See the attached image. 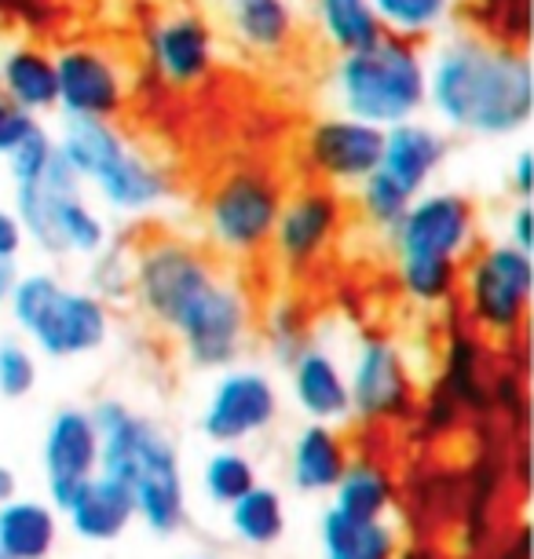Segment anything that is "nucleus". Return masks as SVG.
I'll list each match as a JSON object with an SVG mask.
<instances>
[{
    "label": "nucleus",
    "mask_w": 534,
    "mask_h": 559,
    "mask_svg": "<svg viewBox=\"0 0 534 559\" xmlns=\"http://www.w3.org/2000/svg\"><path fill=\"white\" fill-rule=\"evenodd\" d=\"M12 213L23 224L26 246H37L45 257H81L92 260L110 246V224L88 202L85 183L62 162V154L48 162L37 183L12 187Z\"/></svg>",
    "instance_id": "obj_7"
},
{
    "label": "nucleus",
    "mask_w": 534,
    "mask_h": 559,
    "mask_svg": "<svg viewBox=\"0 0 534 559\" xmlns=\"http://www.w3.org/2000/svg\"><path fill=\"white\" fill-rule=\"evenodd\" d=\"M56 157V135H51L45 124L15 146L12 154L4 157L8 162V176H12V187H26V183H37L45 176L48 162Z\"/></svg>",
    "instance_id": "obj_36"
},
{
    "label": "nucleus",
    "mask_w": 534,
    "mask_h": 559,
    "mask_svg": "<svg viewBox=\"0 0 534 559\" xmlns=\"http://www.w3.org/2000/svg\"><path fill=\"white\" fill-rule=\"evenodd\" d=\"M227 526H232V534L249 548L278 545L289 526L286 498H282L275 487H268V483H257V487L242 493L235 504H227Z\"/></svg>",
    "instance_id": "obj_27"
},
{
    "label": "nucleus",
    "mask_w": 534,
    "mask_h": 559,
    "mask_svg": "<svg viewBox=\"0 0 534 559\" xmlns=\"http://www.w3.org/2000/svg\"><path fill=\"white\" fill-rule=\"evenodd\" d=\"M40 377L37 355L23 336H0V399L19 403V399L34 395Z\"/></svg>",
    "instance_id": "obj_33"
},
{
    "label": "nucleus",
    "mask_w": 534,
    "mask_h": 559,
    "mask_svg": "<svg viewBox=\"0 0 534 559\" xmlns=\"http://www.w3.org/2000/svg\"><path fill=\"white\" fill-rule=\"evenodd\" d=\"M88 293H96L103 304L132 300V249L110 246L96 252L88 263Z\"/></svg>",
    "instance_id": "obj_35"
},
{
    "label": "nucleus",
    "mask_w": 534,
    "mask_h": 559,
    "mask_svg": "<svg viewBox=\"0 0 534 559\" xmlns=\"http://www.w3.org/2000/svg\"><path fill=\"white\" fill-rule=\"evenodd\" d=\"M0 96H8L29 114L56 110L59 84L56 59L37 45H12L0 56Z\"/></svg>",
    "instance_id": "obj_23"
},
{
    "label": "nucleus",
    "mask_w": 534,
    "mask_h": 559,
    "mask_svg": "<svg viewBox=\"0 0 534 559\" xmlns=\"http://www.w3.org/2000/svg\"><path fill=\"white\" fill-rule=\"evenodd\" d=\"M311 15H316L322 40H327L337 56L373 45V40L384 34L370 0H311Z\"/></svg>",
    "instance_id": "obj_28"
},
{
    "label": "nucleus",
    "mask_w": 534,
    "mask_h": 559,
    "mask_svg": "<svg viewBox=\"0 0 534 559\" xmlns=\"http://www.w3.org/2000/svg\"><path fill=\"white\" fill-rule=\"evenodd\" d=\"M235 40L257 56H278L297 40L293 0H219Z\"/></svg>",
    "instance_id": "obj_22"
},
{
    "label": "nucleus",
    "mask_w": 534,
    "mask_h": 559,
    "mask_svg": "<svg viewBox=\"0 0 534 559\" xmlns=\"http://www.w3.org/2000/svg\"><path fill=\"white\" fill-rule=\"evenodd\" d=\"M26 249V235H23V224L12 209L0 205V260H19Z\"/></svg>",
    "instance_id": "obj_38"
},
{
    "label": "nucleus",
    "mask_w": 534,
    "mask_h": 559,
    "mask_svg": "<svg viewBox=\"0 0 534 559\" xmlns=\"http://www.w3.org/2000/svg\"><path fill=\"white\" fill-rule=\"evenodd\" d=\"M468 325L495 344H512L527 325L534 297L531 252L509 246L506 238L476 246L462 263L458 282Z\"/></svg>",
    "instance_id": "obj_9"
},
{
    "label": "nucleus",
    "mask_w": 534,
    "mask_h": 559,
    "mask_svg": "<svg viewBox=\"0 0 534 559\" xmlns=\"http://www.w3.org/2000/svg\"><path fill=\"white\" fill-rule=\"evenodd\" d=\"M56 84L59 99L56 110L62 118L85 121H118L129 103V73L107 48L99 45H67L56 56Z\"/></svg>",
    "instance_id": "obj_15"
},
{
    "label": "nucleus",
    "mask_w": 534,
    "mask_h": 559,
    "mask_svg": "<svg viewBox=\"0 0 534 559\" xmlns=\"http://www.w3.org/2000/svg\"><path fill=\"white\" fill-rule=\"evenodd\" d=\"M282 414V392L275 377L260 366H227L219 369L213 392L205 395L198 428L213 447H242L264 436Z\"/></svg>",
    "instance_id": "obj_12"
},
{
    "label": "nucleus",
    "mask_w": 534,
    "mask_h": 559,
    "mask_svg": "<svg viewBox=\"0 0 534 559\" xmlns=\"http://www.w3.org/2000/svg\"><path fill=\"white\" fill-rule=\"evenodd\" d=\"M341 114L392 129L425 114V51L414 40L381 34L373 45L344 51L330 70Z\"/></svg>",
    "instance_id": "obj_5"
},
{
    "label": "nucleus",
    "mask_w": 534,
    "mask_h": 559,
    "mask_svg": "<svg viewBox=\"0 0 534 559\" xmlns=\"http://www.w3.org/2000/svg\"><path fill=\"white\" fill-rule=\"evenodd\" d=\"M330 493L333 509L348 515V520H384L395 501L392 476L373 457H352Z\"/></svg>",
    "instance_id": "obj_26"
},
{
    "label": "nucleus",
    "mask_w": 534,
    "mask_h": 559,
    "mask_svg": "<svg viewBox=\"0 0 534 559\" xmlns=\"http://www.w3.org/2000/svg\"><path fill=\"white\" fill-rule=\"evenodd\" d=\"M48 504L62 512L70 498L99 472V431L85 406H59L40 442Z\"/></svg>",
    "instance_id": "obj_17"
},
{
    "label": "nucleus",
    "mask_w": 534,
    "mask_h": 559,
    "mask_svg": "<svg viewBox=\"0 0 534 559\" xmlns=\"http://www.w3.org/2000/svg\"><path fill=\"white\" fill-rule=\"evenodd\" d=\"M264 336H268V352L275 355L278 366H289L304 347H308V319H304L300 304L293 300H278L275 308L268 311L264 322Z\"/></svg>",
    "instance_id": "obj_34"
},
{
    "label": "nucleus",
    "mask_w": 534,
    "mask_h": 559,
    "mask_svg": "<svg viewBox=\"0 0 534 559\" xmlns=\"http://www.w3.org/2000/svg\"><path fill=\"white\" fill-rule=\"evenodd\" d=\"M132 300L191 369L219 373L246 355L257 311L246 286L198 241L151 235L132 249Z\"/></svg>",
    "instance_id": "obj_1"
},
{
    "label": "nucleus",
    "mask_w": 534,
    "mask_h": 559,
    "mask_svg": "<svg viewBox=\"0 0 534 559\" xmlns=\"http://www.w3.org/2000/svg\"><path fill=\"white\" fill-rule=\"evenodd\" d=\"M389 241L395 263H465L479 246V209L462 191H422Z\"/></svg>",
    "instance_id": "obj_11"
},
{
    "label": "nucleus",
    "mask_w": 534,
    "mask_h": 559,
    "mask_svg": "<svg viewBox=\"0 0 534 559\" xmlns=\"http://www.w3.org/2000/svg\"><path fill=\"white\" fill-rule=\"evenodd\" d=\"M67 515V526L81 542H92V545H110L118 542L132 531L135 523V501H132V490L124 483L103 476L96 472L85 487L70 498V504L62 509Z\"/></svg>",
    "instance_id": "obj_20"
},
{
    "label": "nucleus",
    "mask_w": 534,
    "mask_h": 559,
    "mask_svg": "<svg viewBox=\"0 0 534 559\" xmlns=\"http://www.w3.org/2000/svg\"><path fill=\"white\" fill-rule=\"evenodd\" d=\"M4 308L23 341L56 362L103 352L114 333L110 304L81 286H67L56 271H23Z\"/></svg>",
    "instance_id": "obj_6"
},
{
    "label": "nucleus",
    "mask_w": 534,
    "mask_h": 559,
    "mask_svg": "<svg viewBox=\"0 0 534 559\" xmlns=\"http://www.w3.org/2000/svg\"><path fill=\"white\" fill-rule=\"evenodd\" d=\"M56 151L78 173L85 191H96L99 202L118 216H151L176 194L169 168L140 151L114 121L62 118Z\"/></svg>",
    "instance_id": "obj_4"
},
{
    "label": "nucleus",
    "mask_w": 534,
    "mask_h": 559,
    "mask_svg": "<svg viewBox=\"0 0 534 559\" xmlns=\"http://www.w3.org/2000/svg\"><path fill=\"white\" fill-rule=\"evenodd\" d=\"M260 483L257 461L249 457L242 447H216L209 457L202 461V472H198V487H202V498L216 509H227L235 504L242 493H249Z\"/></svg>",
    "instance_id": "obj_30"
},
{
    "label": "nucleus",
    "mask_w": 534,
    "mask_h": 559,
    "mask_svg": "<svg viewBox=\"0 0 534 559\" xmlns=\"http://www.w3.org/2000/svg\"><path fill=\"white\" fill-rule=\"evenodd\" d=\"M88 414L99 431V472L132 490L135 523L158 537L180 534L187 523V476L169 431L121 399H99Z\"/></svg>",
    "instance_id": "obj_3"
},
{
    "label": "nucleus",
    "mask_w": 534,
    "mask_h": 559,
    "mask_svg": "<svg viewBox=\"0 0 534 559\" xmlns=\"http://www.w3.org/2000/svg\"><path fill=\"white\" fill-rule=\"evenodd\" d=\"M40 129L37 114L23 110L19 103H12L8 96H0V157H8L19 143L29 140Z\"/></svg>",
    "instance_id": "obj_37"
},
{
    "label": "nucleus",
    "mask_w": 534,
    "mask_h": 559,
    "mask_svg": "<svg viewBox=\"0 0 534 559\" xmlns=\"http://www.w3.org/2000/svg\"><path fill=\"white\" fill-rule=\"evenodd\" d=\"M59 542V512L40 498L0 504V552L8 559H48Z\"/></svg>",
    "instance_id": "obj_24"
},
{
    "label": "nucleus",
    "mask_w": 534,
    "mask_h": 559,
    "mask_svg": "<svg viewBox=\"0 0 534 559\" xmlns=\"http://www.w3.org/2000/svg\"><path fill=\"white\" fill-rule=\"evenodd\" d=\"M344 224H348L344 191L308 179L282 198L268 252L275 257V267L286 278H308L341 241Z\"/></svg>",
    "instance_id": "obj_10"
},
{
    "label": "nucleus",
    "mask_w": 534,
    "mask_h": 559,
    "mask_svg": "<svg viewBox=\"0 0 534 559\" xmlns=\"http://www.w3.org/2000/svg\"><path fill=\"white\" fill-rule=\"evenodd\" d=\"M146 59L169 88H198L216 67V34L202 12L173 8L146 26Z\"/></svg>",
    "instance_id": "obj_16"
},
{
    "label": "nucleus",
    "mask_w": 534,
    "mask_h": 559,
    "mask_svg": "<svg viewBox=\"0 0 534 559\" xmlns=\"http://www.w3.org/2000/svg\"><path fill=\"white\" fill-rule=\"evenodd\" d=\"M344 373H348L352 417L366 420V425L400 420L417 403V381L406 366L403 347L384 333L359 336Z\"/></svg>",
    "instance_id": "obj_13"
},
{
    "label": "nucleus",
    "mask_w": 534,
    "mask_h": 559,
    "mask_svg": "<svg viewBox=\"0 0 534 559\" xmlns=\"http://www.w3.org/2000/svg\"><path fill=\"white\" fill-rule=\"evenodd\" d=\"M506 241L523 252L534 249V230H531V202H517V209L506 219Z\"/></svg>",
    "instance_id": "obj_39"
},
{
    "label": "nucleus",
    "mask_w": 534,
    "mask_h": 559,
    "mask_svg": "<svg viewBox=\"0 0 534 559\" xmlns=\"http://www.w3.org/2000/svg\"><path fill=\"white\" fill-rule=\"evenodd\" d=\"M19 278H23L19 260H0V304H8V297H12L19 286Z\"/></svg>",
    "instance_id": "obj_41"
},
{
    "label": "nucleus",
    "mask_w": 534,
    "mask_h": 559,
    "mask_svg": "<svg viewBox=\"0 0 534 559\" xmlns=\"http://www.w3.org/2000/svg\"><path fill=\"white\" fill-rule=\"evenodd\" d=\"M411 202H414V194L395 183L389 173H381V168L370 173L359 187H355V205H359L363 224L381 230V235H392V227L403 219Z\"/></svg>",
    "instance_id": "obj_31"
},
{
    "label": "nucleus",
    "mask_w": 534,
    "mask_h": 559,
    "mask_svg": "<svg viewBox=\"0 0 534 559\" xmlns=\"http://www.w3.org/2000/svg\"><path fill=\"white\" fill-rule=\"evenodd\" d=\"M403 297L417 308H443L458 297L462 263H395Z\"/></svg>",
    "instance_id": "obj_32"
},
{
    "label": "nucleus",
    "mask_w": 534,
    "mask_h": 559,
    "mask_svg": "<svg viewBox=\"0 0 534 559\" xmlns=\"http://www.w3.org/2000/svg\"><path fill=\"white\" fill-rule=\"evenodd\" d=\"M352 461L348 439L341 436L337 425H304L289 442V457H286V472L293 490L308 493V498H319V493H330L337 487V479L344 476Z\"/></svg>",
    "instance_id": "obj_21"
},
{
    "label": "nucleus",
    "mask_w": 534,
    "mask_h": 559,
    "mask_svg": "<svg viewBox=\"0 0 534 559\" xmlns=\"http://www.w3.org/2000/svg\"><path fill=\"white\" fill-rule=\"evenodd\" d=\"M512 194H517L520 202H531V194H534L531 151H520L517 157H512Z\"/></svg>",
    "instance_id": "obj_40"
},
{
    "label": "nucleus",
    "mask_w": 534,
    "mask_h": 559,
    "mask_svg": "<svg viewBox=\"0 0 534 559\" xmlns=\"http://www.w3.org/2000/svg\"><path fill=\"white\" fill-rule=\"evenodd\" d=\"M15 493H19V476L8 468L4 461H0V504H4L8 498H15Z\"/></svg>",
    "instance_id": "obj_42"
},
{
    "label": "nucleus",
    "mask_w": 534,
    "mask_h": 559,
    "mask_svg": "<svg viewBox=\"0 0 534 559\" xmlns=\"http://www.w3.org/2000/svg\"><path fill=\"white\" fill-rule=\"evenodd\" d=\"M384 129L355 121L348 114H327L300 135V162L316 183L333 191H355L381 165Z\"/></svg>",
    "instance_id": "obj_14"
},
{
    "label": "nucleus",
    "mask_w": 534,
    "mask_h": 559,
    "mask_svg": "<svg viewBox=\"0 0 534 559\" xmlns=\"http://www.w3.org/2000/svg\"><path fill=\"white\" fill-rule=\"evenodd\" d=\"M289 373V395L293 406L300 409L311 425H341L352 417L348 399V373L341 358L319 344H308L304 352L286 366Z\"/></svg>",
    "instance_id": "obj_18"
},
{
    "label": "nucleus",
    "mask_w": 534,
    "mask_h": 559,
    "mask_svg": "<svg viewBox=\"0 0 534 559\" xmlns=\"http://www.w3.org/2000/svg\"><path fill=\"white\" fill-rule=\"evenodd\" d=\"M400 534L384 520H348L337 509L319 520V559H395Z\"/></svg>",
    "instance_id": "obj_25"
},
{
    "label": "nucleus",
    "mask_w": 534,
    "mask_h": 559,
    "mask_svg": "<svg viewBox=\"0 0 534 559\" xmlns=\"http://www.w3.org/2000/svg\"><path fill=\"white\" fill-rule=\"evenodd\" d=\"M183 559H219V556H213V552H187Z\"/></svg>",
    "instance_id": "obj_43"
},
{
    "label": "nucleus",
    "mask_w": 534,
    "mask_h": 559,
    "mask_svg": "<svg viewBox=\"0 0 534 559\" xmlns=\"http://www.w3.org/2000/svg\"><path fill=\"white\" fill-rule=\"evenodd\" d=\"M0 559H8V556H4V552H0Z\"/></svg>",
    "instance_id": "obj_44"
},
{
    "label": "nucleus",
    "mask_w": 534,
    "mask_h": 559,
    "mask_svg": "<svg viewBox=\"0 0 534 559\" xmlns=\"http://www.w3.org/2000/svg\"><path fill=\"white\" fill-rule=\"evenodd\" d=\"M425 110L443 132L509 140L534 118L527 51L476 29H450L425 56Z\"/></svg>",
    "instance_id": "obj_2"
},
{
    "label": "nucleus",
    "mask_w": 534,
    "mask_h": 559,
    "mask_svg": "<svg viewBox=\"0 0 534 559\" xmlns=\"http://www.w3.org/2000/svg\"><path fill=\"white\" fill-rule=\"evenodd\" d=\"M450 154V135L439 124L414 118L403 124L384 129V146H381V173H389L395 183L406 187L414 198L428 191L432 176L443 168Z\"/></svg>",
    "instance_id": "obj_19"
},
{
    "label": "nucleus",
    "mask_w": 534,
    "mask_h": 559,
    "mask_svg": "<svg viewBox=\"0 0 534 559\" xmlns=\"http://www.w3.org/2000/svg\"><path fill=\"white\" fill-rule=\"evenodd\" d=\"M370 8L384 34L422 45L450 26L458 0H370Z\"/></svg>",
    "instance_id": "obj_29"
},
{
    "label": "nucleus",
    "mask_w": 534,
    "mask_h": 559,
    "mask_svg": "<svg viewBox=\"0 0 534 559\" xmlns=\"http://www.w3.org/2000/svg\"><path fill=\"white\" fill-rule=\"evenodd\" d=\"M286 183L268 165H235L209 187L202 202L205 249L219 260H257L271 246Z\"/></svg>",
    "instance_id": "obj_8"
}]
</instances>
